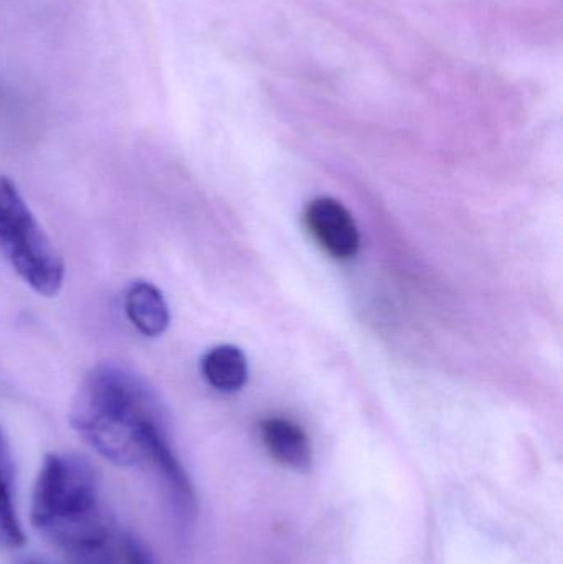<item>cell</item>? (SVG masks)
Segmentation results:
<instances>
[{"label": "cell", "mask_w": 563, "mask_h": 564, "mask_svg": "<svg viewBox=\"0 0 563 564\" xmlns=\"http://www.w3.org/2000/svg\"><path fill=\"white\" fill-rule=\"evenodd\" d=\"M304 221L314 240L336 260H353L359 253V228L340 202L327 197L310 202Z\"/></svg>", "instance_id": "obj_4"}, {"label": "cell", "mask_w": 563, "mask_h": 564, "mask_svg": "<svg viewBox=\"0 0 563 564\" xmlns=\"http://www.w3.org/2000/svg\"><path fill=\"white\" fill-rule=\"evenodd\" d=\"M122 556L126 564H158L151 550L134 536H128L122 542Z\"/></svg>", "instance_id": "obj_9"}, {"label": "cell", "mask_w": 563, "mask_h": 564, "mask_svg": "<svg viewBox=\"0 0 563 564\" xmlns=\"http://www.w3.org/2000/svg\"><path fill=\"white\" fill-rule=\"evenodd\" d=\"M26 564H42V563L30 562V563H26Z\"/></svg>", "instance_id": "obj_10"}, {"label": "cell", "mask_w": 563, "mask_h": 564, "mask_svg": "<svg viewBox=\"0 0 563 564\" xmlns=\"http://www.w3.org/2000/svg\"><path fill=\"white\" fill-rule=\"evenodd\" d=\"M25 542V530L17 509L12 446L6 431L0 427V552H15Z\"/></svg>", "instance_id": "obj_6"}, {"label": "cell", "mask_w": 563, "mask_h": 564, "mask_svg": "<svg viewBox=\"0 0 563 564\" xmlns=\"http://www.w3.org/2000/svg\"><path fill=\"white\" fill-rule=\"evenodd\" d=\"M205 381L221 393L240 391L248 381V361L235 345H218L202 358Z\"/></svg>", "instance_id": "obj_8"}, {"label": "cell", "mask_w": 563, "mask_h": 564, "mask_svg": "<svg viewBox=\"0 0 563 564\" xmlns=\"http://www.w3.org/2000/svg\"><path fill=\"white\" fill-rule=\"evenodd\" d=\"M0 254L17 276L43 297L65 282L62 254L7 175L0 174Z\"/></svg>", "instance_id": "obj_3"}, {"label": "cell", "mask_w": 563, "mask_h": 564, "mask_svg": "<svg viewBox=\"0 0 563 564\" xmlns=\"http://www.w3.org/2000/svg\"><path fill=\"white\" fill-rule=\"evenodd\" d=\"M124 312L139 334L155 338L167 330L171 311L158 285L149 281H132L124 292Z\"/></svg>", "instance_id": "obj_7"}, {"label": "cell", "mask_w": 563, "mask_h": 564, "mask_svg": "<svg viewBox=\"0 0 563 564\" xmlns=\"http://www.w3.org/2000/svg\"><path fill=\"white\" fill-rule=\"evenodd\" d=\"M33 530L78 564H111L115 536L91 464L76 454L43 459L30 500Z\"/></svg>", "instance_id": "obj_2"}, {"label": "cell", "mask_w": 563, "mask_h": 564, "mask_svg": "<svg viewBox=\"0 0 563 564\" xmlns=\"http://www.w3.org/2000/svg\"><path fill=\"white\" fill-rule=\"evenodd\" d=\"M260 437L271 459L294 473H307L313 466V446L303 427L286 417H267L260 424Z\"/></svg>", "instance_id": "obj_5"}, {"label": "cell", "mask_w": 563, "mask_h": 564, "mask_svg": "<svg viewBox=\"0 0 563 564\" xmlns=\"http://www.w3.org/2000/svg\"><path fill=\"white\" fill-rule=\"evenodd\" d=\"M69 424L112 466L151 470L177 512L195 517L194 484L175 453L161 398L142 375L115 361L93 367L73 398Z\"/></svg>", "instance_id": "obj_1"}]
</instances>
